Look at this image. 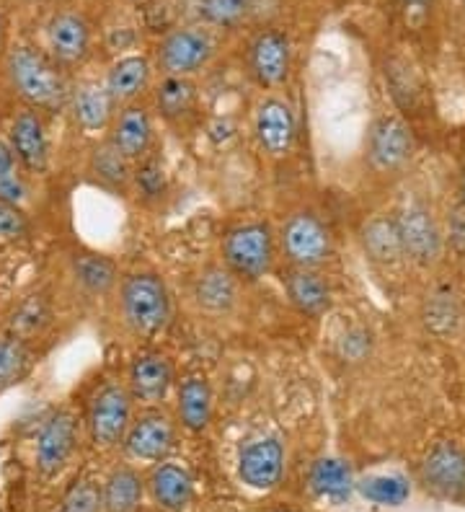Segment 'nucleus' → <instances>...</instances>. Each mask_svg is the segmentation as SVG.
I'll return each mask as SVG.
<instances>
[{"instance_id":"10","label":"nucleus","mask_w":465,"mask_h":512,"mask_svg":"<svg viewBox=\"0 0 465 512\" xmlns=\"http://www.w3.org/2000/svg\"><path fill=\"white\" fill-rule=\"evenodd\" d=\"M393 220H396L403 256L409 262L419 264V267H432L440 262L442 251H445V233L424 202H406L398 207Z\"/></svg>"},{"instance_id":"29","label":"nucleus","mask_w":465,"mask_h":512,"mask_svg":"<svg viewBox=\"0 0 465 512\" xmlns=\"http://www.w3.org/2000/svg\"><path fill=\"white\" fill-rule=\"evenodd\" d=\"M308 487L321 500L341 505V502H347L352 497V492L357 489V481H354L352 466L347 461L318 458L308 471Z\"/></svg>"},{"instance_id":"38","label":"nucleus","mask_w":465,"mask_h":512,"mask_svg":"<svg viewBox=\"0 0 465 512\" xmlns=\"http://www.w3.org/2000/svg\"><path fill=\"white\" fill-rule=\"evenodd\" d=\"M57 512H104L101 481L93 476H78L68 487V492L62 494Z\"/></svg>"},{"instance_id":"44","label":"nucleus","mask_w":465,"mask_h":512,"mask_svg":"<svg viewBox=\"0 0 465 512\" xmlns=\"http://www.w3.org/2000/svg\"><path fill=\"white\" fill-rule=\"evenodd\" d=\"M132 3H143V0H132Z\"/></svg>"},{"instance_id":"23","label":"nucleus","mask_w":465,"mask_h":512,"mask_svg":"<svg viewBox=\"0 0 465 512\" xmlns=\"http://www.w3.org/2000/svg\"><path fill=\"white\" fill-rule=\"evenodd\" d=\"M238 295H241V282L223 264H207L192 282L194 306L215 319L236 311Z\"/></svg>"},{"instance_id":"20","label":"nucleus","mask_w":465,"mask_h":512,"mask_svg":"<svg viewBox=\"0 0 465 512\" xmlns=\"http://www.w3.org/2000/svg\"><path fill=\"white\" fill-rule=\"evenodd\" d=\"M68 112L78 130L88 135H106L117 114V104L106 91L104 81H81L70 88Z\"/></svg>"},{"instance_id":"31","label":"nucleus","mask_w":465,"mask_h":512,"mask_svg":"<svg viewBox=\"0 0 465 512\" xmlns=\"http://www.w3.org/2000/svg\"><path fill=\"white\" fill-rule=\"evenodd\" d=\"M132 194L145 207L161 205V200L168 194V176L161 158H158V150L145 161L132 166Z\"/></svg>"},{"instance_id":"30","label":"nucleus","mask_w":465,"mask_h":512,"mask_svg":"<svg viewBox=\"0 0 465 512\" xmlns=\"http://www.w3.org/2000/svg\"><path fill=\"white\" fill-rule=\"evenodd\" d=\"M360 241L365 254L370 256L375 264H383V267H393L398 264L403 256L401 238H398V228L393 215H375V218L367 220L360 231Z\"/></svg>"},{"instance_id":"43","label":"nucleus","mask_w":465,"mask_h":512,"mask_svg":"<svg viewBox=\"0 0 465 512\" xmlns=\"http://www.w3.org/2000/svg\"><path fill=\"white\" fill-rule=\"evenodd\" d=\"M460 202H463V210H465V166H463V174H460Z\"/></svg>"},{"instance_id":"28","label":"nucleus","mask_w":465,"mask_h":512,"mask_svg":"<svg viewBox=\"0 0 465 512\" xmlns=\"http://www.w3.org/2000/svg\"><path fill=\"white\" fill-rule=\"evenodd\" d=\"M145 497V479L130 463L114 466L101 481L104 512H137Z\"/></svg>"},{"instance_id":"14","label":"nucleus","mask_w":465,"mask_h":512,"mask_svg":"<svg viewBox=\"0 0 465 512\" xmlns=\"http://www.w3.org/2000/svg\"><path fill=\"white\" fill-rule=\"evenodd\" d=\"M104 140L117 150L124 161L132 166L145 161L158 150V138H155V114L145 101L119 107L114 114L112 125L106 130Z\"/></svg>"},{"instance_id":"39","label":"nucleus","mask_w":465,"mask_h":512,"mask_svg":"<svg viewBox=\"0 0 465 512\" xmlns=\"http://www.w3.org/2000/svg\"><path fill=\"white\" fill-rule=\"evenodd\" d=\"M31 231V223L21 205L8 200H0V241H19Z\"/></svg>"},{"instance_id":"12","label":"nucleus","mask_w":465,"mask_h":512,"mask_svg":"<svg viewBox=\"0 0 465 512\" xmlns=\"http://www.w3.org/2000/svg\"><path fill=\"white\" fill-rule=\"evenodd\" d=\"M414 148V132H411L409 122L396 114H385V117L375 119L367 132V166L380 176L398 174L411 161Z\"/></svg>"},{"instance_id":"32","label":"nucleus","mask_w":465,"mask_h":512,"mask_svg":"<svg viewBox=\"0 0 465 512\" xmlns=\"http://www.w3.org/2000/svg\"><path fill=\"white\" fill-rule=\"evenodd\" d=\"M357 489L365 500L383 507H398L411 497V484L401 474H378L357 481Z\"/></svg>"},{"instance_id":"45","label":"nucleus","mask_w":465,"mask_h":512,"mask_svg":"<svg viewBox=\"0 0 465 512\" xmlns=\"http://www.w3.org/2000/svg\"><path fill=\"white\" fill-rule=\"evenodd\" d=\"M277 512H287V510H277Z\"/></svg>"},{"instance_id":"41","label":"nucleus","mask_w":465,"mask_h":512,"mask_svg":"<svg viewBox=\"0 0 465 512\" xmlns=\"http://www.w3.org/2000/svg\"><path fill=\"white\" fill-rule=\"evenodd\" d=\"M396 6L403 24L409 26V29H422L427 24L429 13H432L434 0H396Z\"/></svg>"},{"instance_id":"2","label":"nucleus","mask_w":465,"mask_h":512,"mask_svg":"<svg viewBox=\"0 0 465 512\" xmlns=\"http://www.w3.org/2000/svg\"><path fill=\"white\" fill-rule=\"evenodd\" d=\"M119 319L137 339H155L171 324L174 300L166 280L155 269H132L119 277L117 285Z\"/></svg>"},{"instance_id":"11","label":"nucleus","mask_w":465,"mask_h":512,"mask_svg":"<svg viewBox=\"0 0 465 512\" xmlns=\"http://www.w3.org/2000/svg\"><path fill=\"white\" fill-rule=\"evenodd\" d=\"M176 448V422L161 406H145L124 432L122 450L130 461L161 463Z\"/></svg>"},{"instance_id":"9","label":"nucleus","mask_w":465,"mask_h":512,"mask_svg":"<svg viewBox=\"0 0 465 512\" xmlns=\"http://www.w3.org/2000/svg\"><path fill=\"white\" fill-rule=\"evenodd\" d=\"M81 443V417L73 409H57L44 419L34 445V466L42 479H55L65 471Z\"/></svg>"},{"instance_id":"22","label":"nucleus","mask_w":465,"mask_h":512,"mask_svg":"<svg viewBox=\"0 0 465 512\" xmlns=\"http://www.w3.org/2000/svg\"><path fill=\"white\" fill-rule=\"evenodd\" d=\"M155 65L148 55H124L109 65L104 75V86L119 107L137 104L153 88Z\"/></svg>"},{"instance_id":"37","label":"nucleus","mask_w":465,"mask_h":512,"mask_svg":"<svg viewBox=\"0 0 465 512\" xmlns=\"http://www.w3.org/2000/svg\"><path fill=\"white\" fill-rule=\"evenodd\" d=\"M31 363L29 342L16 337H0V391L19 383Z\"/></svg>"},{"instance_id":"42","label":"nucleus","mask_w":465,"mask_h":512,"mask_svg":"<svg viewBox=\"0 0 465 512\" xmlns=\"http://www.w3.org/2000/svg\"><path fill=\"white\" fill-rule=\"evenodd\" d=\"M8 47V19L6 13L0 11V55H6Z\"/></svg>"},{"instance_id":"21","label":"nucleus","mask_w":465,"mask_h":512,"mask_svg":"<svg viewBox=\"0 0 465 512\" xmlns=\"http://www.w3.org/2000/svg\"><path fill=\"white\" fill-rule=\"evenodd\" d=\"M282 288H285L290 306L308 319H321L334 303L331 282L321 269L285 267L282 272Z\"/></svg>"},{"instance_id":"6","label":"nucleus","mask_w":465,"mask_h":512,"mask_svg":"<svg viewBox=\"0 0 465 512\" xmlns=\"http://www.w3.org/2000/svg\"><path fill=\"white\" fill-rule=\"evenodd\" d=\"M298 112L282 94H264L254 104L251 135L267 161H285L298 145Z\"/></svg>"},{"instance_id":"3","label":"nucleus","mask_w":465,"mask_h":512,"mask_svg":"<svg viewBox=\"0 0 465 512\" xmlns=\"http://www.w3.org/2000/svg\"><path fill=\"white\" fill-rule=\"evenodd\" d=\"M220 254L223 267L238 282H259L277 264V231L267 220H243L225 231Z\"/></svg>"},{"instance_id":"5","label":"nucleus","mask_w":465,"mask_h":512,"mask_svg":"<svg viewBox=\"0 0 465 512\" xmlns=\"http://www.w3.org/2000/svg\"><path fill=\"white\" fill-rule=\"evenodd\" d=\"M132 417H135V401H132L130 391H127V383H99L91 399H88L86 409V432L93 448H119Z\"/></svg>"},{"instance_id":"16","label":"nucleus","mask_w":465,"mask_h":512,"mask_svg":"<svg viewBox=\"0 0 465 512\" xmlns=\"http://www.w3.org/2000/svg\"><path fill=\"white\" fill-rule=\"evenodd\" d=\"M153 114L163 125L181 132H192L199 119V88L194 78L179 75H161V81L153 83Z\"/></svg>"},{"instance_id":"13","label":"nucleus","mask_w":465,"mask_h":512,"mask_svg":"<svg viewBox=\"0 0 465 512\" xmlns=\"http://www.w3.org/2000/svg\"><path fill=\"white\" fill-rule=\"evenodd\" d=\"M93 52V24L78 8H62L47 21V55L65 73L81 68Z\"/></svg>"},{"instance_id":"1","label":"nucleus","mask_w":465,"mask_h":512,"mask_svg":"<svg viewBox=\"0 0 465 512\" xmlns=\"http://www.w3.org/2000/svg\"><path fill=\"white\" fill-rule=\"evenodd\" d=\"M6 78L13 94L24 101V107L42 114L68 112V99L73 83L68 73L44 50L31 44H16L6 52Z\"/></svg>"},{"instance_id":"18","label":"nucleus","mask_w":465,"mask_h":512,"mask_svg":"<svg viewBox=\"0 0 465 512\" xmlns=\"http://www.w3.org/2000/svg\"><path fill=\"white\" fill-rule=\"evenodd\" d=\"M8 145L19 158L21 169L31 176L47 174L50 169V135L44 125V114L37 109L24 107L11 122L8 130Z\"/></svg>"},{"instance_id":"7","label":"nucleus","mask_w":465,"mask_h":512,"mask_svg":"<svg viewBox=\"0 0 465 512\" xmlns=\"http://www.w3.org/2000/svg\"><path fill=\"white\" fill-rule=\"evenodd\" d=\"M217 52V42L212 32L202 24L176 26L155 47V68L161 75H179L194 78L212 63Z\"/></svg>"},{"instance_id":"24","label":"nucleus","mask_w":465,"mask_h":512,"mask_svg":"<svg viewBox=\"0 0 465 512\" xmlns=\"http://www.w3.org/2000/svg\"><path fill=\"white\" fill-rule=\"evenodd\" d=\"M145 489L161 512H184L194 497V479L181 463L161 461L145 479Z\"/></svg>"},{"instance_id":"46","label":"nucleus","mask_w":465,"mask_h":512,"mask_svg":"<svg viewBox=\"0 0 465 512\" xmlns=\"http://www.w3.org/2000/svg\"><path fill=\"white\" fill-rule=\"evenodd\" d=\"M463 8H465V0H463Z\"/></svg>"},{"instance_id":"26","label":"nucleus","mask_w":465,"mask_h":512,"mask_svg":"<svg viewBox=\"0 0 465 512\" xmlns=\"http://www.w3.org/2000/svg\"><path fill=\"white\" fill-rule=\"evenodd\" d=\"M70 277L91 298H106L119 285V267L112 256L99 251H75L70 256Z\"/></svg>"},{"instance_id":"34","label":"nucleus","mask_w":465,"mask_h":512,"mask_svg":"<svg viewBox=\"0 0 465 512\" xmlns=\"http://www.w3.org/2000/svg\"><path fill=\"white\" fill-rule=\"evenodd\" d=\"M52 311L47 306V300L42 295H34V298H26L16 311H13L11 321H8V334L16 339H24L29 342L31 337L42 334L44 326L50 324Z\"/></svg>"},{"instance_id":"15","label":"nucleus","mask_w":465,"mask_h":512,"mask_svg":"<svg viewBox=\"0 0 465 512\" xmlns=\"http://www.w3.org/2000/svg\"><path fill=\"white\" fill-rule=\"evenodd\" d=\"M124 383L135 404L161 406L176 383L174 363L161 350H140L130 360Z\"/></svg>"},{"instance_id":"25","label":"nucleus","mask_w":465,"mask_h":512,"mask_svg":"<svg viewBox=\"0 0 465 512\" xmlns=\"http://www.w3.org/2000/svg\"><path fill=\"white\" fill-rule=\"evenodd\" d=\"M215 396L205 373H186L176 386V419L186 432L199 435L212 422Z\"/></svg>"},{"instance_id":"19","label":"nucleus","mask_w":465,"mask_h":512,"mask_svg":"<svg viewBox=\"0 0 465 512\" xmlns=\"http://www.w3.org/2000/svg\"><path fill=\"white\" fill-rule=\"evenodd\" d=\"M238 476L246 487L269 492L285 476V445L279 438H256L241 448Z\"/></svg>"},{"instance_id":"27","label":"nucleus","mask_w":465,"mask_h":512,"mask_svg":"<svg viewBox=\"0 0 465 512\" xmlns=\"http://www.w3.org/2000/svg\"><path fill=\"white\" fill-rule=\"evenodd\" d=\"M86 174L104 192L117 194V197H130L132 194V163L124 161L106 140L93 145V150L88 153Z\"/></svg>"},{"instance_id":"8","label":"nucleus","mask_w":465,"mask_h":512,"mask_svg":"<svg viewBox=\"0 0 465 512\" xmlns=\"http://www.w3.org/2000/svg\"><path fill=\"white\" fill-rule=\"evenodd\" d=\"M251 81L264 94H279L292 75V42L282 29H261L251 37L246 50Z\"/></svg>"},{"instance_id":"33","label":"nucleus","mask_w":465,"mask_h":512,"mask_svg":"<svg viewBox=\"0 0 465 512\" xmlns=\"http://www.w3.org/2000/svg\"><path fill=\"white\" fill-rule=\"evenodd\" d=\"M254 0H199L197 13L207 29H236L248 19Z\"/></svg>"},{"instance_id":"35","label":"nucleus","mask_w":465,"mask_h":512,"mask_svg":"<svg viewBox=\"0 0 465 512\" xmlns=\"http://www.w3.org/2000/svg\"><path fill=\"white\" fill-rule=\"evenodd\" d=\"M460 300L458 295L450 293V290H437V293L429 295L427 306H424V324L434 334H453L460 324Z\"/></svg>"},{"instance_id":"36","label":"nucleus","mask_w":465,"mask_h":512,"mask_svg":"<svg viewBox=\"0 0 465 512\" xmlns=\"http://www.w3.org/2000/svg\"><path fill=\"white\" fill-rule=\"evenodd\" d=\"M26 197H29L26 171L21 169L19 158L11 150L8 140H0V200L24 205Z\"/></svg>"},{"instance_id":"17","label":"nucleus","mask_w":465,"mask_h":512,"mask_svg":"<svg viewBox=\"0 0 465 512\" xmlns=\"http://www.w3.org/2000/svg\"><path fill=\"white\" fill-rule=\"evenodd\" d=\"M419 481L427 492L442 500L465 497V450L458 443L442 440L434 445L419 469Z\"/></svg>"},{"instance_id":"40","label":"nucleus","mask_w":465,"mask_h":512,"mask_svg":"<svg viewBox=\"0 0 465 512\" xmlns=\"http://www.w3.org/2000/svg\"><path fill=\"white\" fill-rule=\"evenodd\" d=\"M370 347H372V337L367 329H349L339 342V355L349 363H360L370 355Z\"/></svg>"},{"instance_id":"4","label":"nucleus","mask_w":465,"mask_h":512,"mask_svg":"<svg viewBox=\"0 0 465 512\" xmlns=\"http://www.w3.org/2000/svg\"><path fill=\"white\" fill-rule=\"evenodd\" d=\"M277 249L287 267L323 269L334 259V233L316 210L298 207L279 223Z\"/></svg>"}]
</instances>
